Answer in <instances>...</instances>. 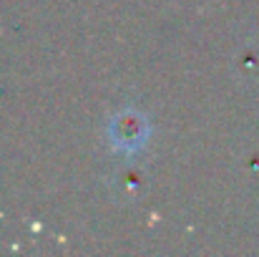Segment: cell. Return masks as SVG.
<instances>
[{"label": "cell", "instance_id": "cell-1", "mask_svg": "<svg viewBox=\"0 0 259 257\" xmlns=\"http://www.w3.org/2000/svg\"><path fill=\"white\" fill-rule=\"evenodd\" d=\"M108 139L123 154L139 152L146 144V139H149L146 119H141L139 114H118L111 121V126H108Z\"/></svg>", "mask_w": 259, "mask_h": 257}]
</instances>
